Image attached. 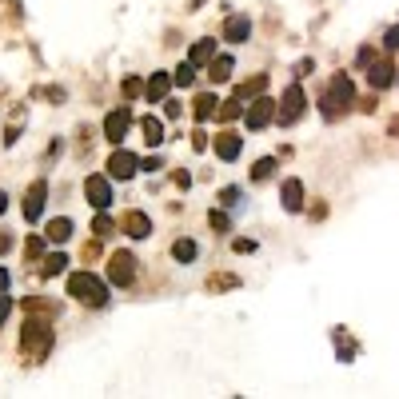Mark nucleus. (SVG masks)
<instances>
[{
	"label": "nucleus",
	"instance_id": "nucleus-1",
	"mask_svg": "<svg viewBox=\"0 0 399 399\" xmlns=\"http://www.w3.org/2000/svg\"><path fill=\"white\" fill-rule=\"evenodd\" d=\"M52 343H56V328H52L48 319H28L24 328H20V351L32 359H48Z\"/></svg>",
	"mask_w": 399,
	"mask_h": 399
},
{
	"label": "nucleus",
	"instance_id": "nucleus-2",
	"mask_svg": "<svg viewBox=\"0 0 399 399\" xmlns=\"http://www.w3.org/2000/svg\"><path fill=\"white\" fill-rule=\"evenodd\" d=\"M68 296L80 299V304H88V308H104V304H108V284L100 276H92V271H72Z\"/></svg>",
	"mask_w": 399,
	"mask_h": 399
},
{
	"label": "nucleus",
	"instance_id": "nucleus-3",
	"mask_svg": "<svg viewBox=\"0 0 399 399\" xmlns=\"http://www.w3.org/2000/svg\"><path fill=\"white\" fill-rule=\"evenodd\" d=\"M351 104H356V88H351V80L343 76V72H339V76L328 84V92L319 96V112H323L328 120H336L339 112H348Z\"/></svg>",
	"mask_w": 399,
	"mask_h": 399
},
{
	"label": "nucleus",
	"instance_id": "nucleus-4",
	"mask_svg": "<svg viewBox=\"0 0 399 399\" xmlns=\"http://www.w3.org/2000/svg\"><path fill=\"white\" fill-rule=\"evenodd\" d=\"M271 120H276V100L271 96H252V108L244 112V124H248V132H259V128H268Z\"/></svg>",
	"mask_w": 399,
	"mask_h": 399
},
{
	"label": "nucleus",
	"instance_id": "nucleus-5",
	"mask_svg": "<svg viewBox=\"0 0 399 399\" xmlns=\"http://www.w3.org/2000/svg\"><path fill=\"white\" fill-rule=\"evenodd\" d=\"M304 108H308V96H304V88L299 84H288V92H284V104H279L276 120L288 128V124H296L299 116H304Z\"/></svg>",
	"mask_w": 399,
	"mask_h": 399
},
{
	"label": "nucleus",
	"instance_id": "nucleus-6",
	"mask_svg": "<svg viewBox=\"0 0 399 399\" xmlns=\"http://www.w3.org/2000/svg\"><path fill=\"white\" fill-rule=\"evenodd\" d=\"M108 279L116 288H128L132 279H136V256H132V252H112L108 256Z\"/></svg>",
	"mask_w": 399,
	"mask_h": 399
},
{
	"label": "nucleus",
	"instance_id": "nucleus-7",
	"mask_svg": "<svg viewBox=\"0 0 399 399\" xmlns=\"http://www.w3.org/2000/svg\"><path fill=\"white\" fill-rule=\"evenodd\" d=\"M84 196H88V204L96 212H108V204H112V184H108V176H88V180H84Z\"/></svg>",
	"mask_w": 399,
	"mask_h": 399
},
{
	"label": "nucleus",
	"instance_id": "nucleus-8",
	"mask_svg": "<svg viewBox=\"0 0 399 399\" xmlns=\"http://www.w3.org/2000/svg\"><path fill=\"white\" fill-rule=\"evenodd\" d=\"M136 168H140V160L132 156V152H124V148H116L108 156V180H132Z\"/></svg>",
	"mask_w": 399,
	"mask_h": 399
},
{
	"label": "nucleus",
	"instance_id": "nucleus-9",
	"mask_svg": "<svg viewBox=\"0 0 399 399\" xmlns=\"http://www.w3.org/2000/svg\"><path fill=\"white\" fill-rule=\"evenodd\" d=\"M44 200H48V180H36V184L24 192V204H20L28 224H32V219H40V212H44Z\"/></svg>",
	"mask_w": 399,
	"mask_h": 399
},
{
	"label": "nucleus",
	"instance_id": "nucleus-10",
	"mask_svg": "<svg viewBox=\"0 0 399 399\" xmlns=\"http://www.w3.org/2000/svg\"><path fill=\"white\" fill-rule=\"evenodd\" d=\"M368 84L375 92L391 88V84H395V64H391V60H371L368 64Z\"/></svg>",
	"mask_w": 399,
	"mask_h": 399
},
{
	"label": "nucleus",
	"instance_id": "nucleus-11",
	"mask_svg": "<svg viewBox=\"0 0 399 399\" xmlns=\"http://www.w3.org/2000/svg\"><path fill=\"white\" fill-rule=\"evenodd\" d=\"M128 128H132V112L128 108H116V112H108V116H104V136H108L112 144H120Z\"/></svg>",
	"mask_w": 399,
	"mask_h": 399
},
{
	"label": "nucleus",
	"instance_id": "nucleus-12",
	"mask_svg": "<svg viewBox=\"0 0 399 399\" xmlns=\"http://www.w3.org/2000/svg\"><path fill=\"white\" fill-rule=\"evenodd\" d=\"M248 36H252V20L248 16H228L224 20V40H228V44H244Z\"/></svg>",
	"mask_w": 399,
	"mask_h": 399
},
{
	"label": "nucleus",
	"instance_id": "nucleus-13",
	"mask_svg": "<svg viewBox=\"0 0 399 399\" xmlns=\"http://www.w3.org/2000/svg\"><path fill=\"white\" fill-rule=\"evenodd\" d=\"M239 148H244V140H239L236 132H219V136H216V156L219 160H228V164H232V160H239Z\"/></svg>",
	"mask_w": 399,
	"mask_h": 399
},
{
	"label": "nucleus",
	"instance_id": "nucleus-14",
	"mask_svg": "<svg viewBox=\"0 0 399 399\" xmlns=\"http://www.w3.org/2000/svg\"><path fill=\"white\" fill-rule=\"evenodd\" d=\"M124 232H128L132 239H148L152 236V219L144 216V212H128V216H124Z\"/></svg>",
	"mask_w": 399,
	"mask_h": 399
},
{
	"label": "nucleus",
	"instance_id": "nucleus-15",
	"mask_svg": "<svg viewBox=\"0 0 399 399\" xmlns=\"http://www.w3.org/2000/svg\"><path fill=\"white\" fill-rule=\"evenodd\" d=\"M168 88H172V76H168V72H152V80L144 84V96H148L152 104H160V100L168 96Z\"/></svg>",
	"mask_w": 399,
	"mask_h": 399
},
{
	"label": "nucleus",
	"instance_id": "nucleus-16",
	"mask_svg": "<svg viewBox=\"0 0 399 399\" xmlns=\"http://www.w3.org/2000/svg\"><path fill=\"white\" fill-rule=\"evenodd\" d=\"M279 200H284V208H288V212H299V208H304V184H299V180H284Z\"/></svg>",
	"mask_w": 399,
	"mask_h": 399
},
{
	"label": "nucleus",
	"instance_id": "nucleus-17",
	"mask_svg": "<svg viewBox=\"0 0 399 399\" xmlns=\"http://www.w3.org/2000/svg\"><path fill=\"white\" fill-rule=\"evenodd\" d=\"M140 132H144V140H148V148H160L164 144V124H160V116H144L140 120Z\"/></svg>",
	"mask_w": 399,
	"mask_h": 399
},
{
	"label": "nucleus",
	"instance_id": "nucleus-18",
	"mask_svg": "<svg viewBox=\"0 0 399 399\" xmlns=\"http://www.w3.org/2000/svg\"><path fill=\"white\" fill-rule=\"evenodd\" d=\"M44 239H48V244H68V239H72V219L68 216L52 219L48 232H44Z\"/></svg>",
	"mask_w": 399,
	"mask_h": 399
},
{
	"label": "nucleus",
	"instance_id": "nucleus-19",
	"mask_svg": "<svg viewBox=\"0 0 399 399\" xmlns=\"http://www.w3.org/2000/svg\"><path fill=\"white\" fill-rule=\"evenodd\" d=\"M232 56H212L208 60V76H212V84H224V80H232Z\"/></svg>",
	"mask_w": 399,
	"mask_h": 399
},
{
	"label": "nucleus",
	"instance_id": "nucleus-20",
	"mask_svg": "<svg viewBox=\"0 0 399 399\" xmlns=\"http://www.w3.org/2000/svg\"><path fill=\"white\" fill-rule=\"evenodd\" d=\"M264 88H268V76L259 72V76H252L248 84H239V88H236V100H252V96H259Z\"/></svg>",
	"mask_w": 399,
	"mask_h": 399
},
{
	"label": "nucleus",
	"instance_id": "nucleus-21",
	"mask_svg": "<svg viewBox=\"0 0 399 399\" xmlns=\"http://www.w3.org/2000/svg\"><path fill=\"white\" fill-rule=\"evenodd\" d=\"M216 56V40H196V44H192V64H208V60Z\"/></svg>",
	"mask_w": 399,
	"mask_h": 399
},
{
	"label": "nucleus",
	"instance_id": "nucleus-22",
	"mask_svg": "<svg viewBox=\"0 0 399 399\" xmlns=\"http://www.w3.org/2000/svg\"><path fill=\"white\" fill-rule=\"evenodd\" d=\"M172 256L180 259V264H192V259L200 256V248H196V239H176L172 244Z\"/></svg>",
	"mask_w": 399,
	"mask_h": 399
},
{
	"label": "nucleus",
	"instance_id": "nucleus-23",
	"mask_svg": "<svg viewBox=\"0 0 399 399\" xmlns=\"http://www.w3.org/2000/svg\"><path fill=\"white\" fill-rule=\"evenodd\" d=\"M216 104H219V100L212 96V92H204V96H196V108H192V112H196V120H200V124H204V120H212V112H216Z\"/></svg>",
	"mask_w": 399,
	"mask_h": 399
},
{
	"label": "nucleus",
	"instance_id": "nucleus-24",
	"mask_svg": "<svg viewBox=\"0 0 399 399\" xmlns=\"http://www.w3.org/2000/svg\"><path fill=\"white\" fill-rule=\"evenodd\" d=\"M172 84H180V88H192V84H196V64H180L176 72H172Z\"/></svg>",
	"mask_w": 399,
	"mask_h": 399
},
{
	"label": "nucleus",
	"instance_id": "nucleus-25",
	"mask_svg": "<svg viewBox=\"0 0 399 399\" xmlns=\"http://www.w3.org/2000/svg\"><path fill=\"white\" fill-rule=\"evenodd\" d=\"M64 268H68V256H60V252H56V256H44V268H40V276H44V279L60 276Z\"/></svg>",
	"mask_w": 399,
	"mask_h": 399
},
{
	"label": "nucleus",
	"instance_id": "nucleus-26",
	"mask_svg": "<svg viewBox=\"0 0 399 399\" xmlns=\"http://www.w3.org/2000/svg\"><path fill=\"white\" fill-rule=\"evenodd\" d=\"M271 172H276V160L264 156V160H256V168H252V180H268Z\"/></svg>",
	"mask_w": 399,
	"mask_h": 399
},
{
	"label": "nucleus",
	"instance_id": "nucleus-27",
	"mask_svg": "<svg viewBox=\"0 0 399 399\" xmlns=\"http://www.w3.org/2000/svg\"><path fill=\"white\" fill-rule=\"evenodd\" d=\"M219 120H239L244 116V108H239V100H224V104H219Z\"/></svg>",
	"mask_w": 399,
	"mask_h": 399
},
{
	"label": "nucleus",
	"instance_id": "nucleus-28",
	"mask_svg": "<svg viewBox=\"0 0 399 399\" xmlns=\"http://www.w3.org/2000/svg\"><path fill=\"white\" fill-rule=\"evenodd\" d=\"M24 256H28V259H40V256H44V239H40V236H28V239H24Z\"/></svg>",
	"mask_w": 399,
	"mask_h": 399
},
{
	"label": "nucleus",
	"instance_id": "nucleus-29",
	"mask_svg": "<svg viewBox=\"0 0 399 399\" xmlns=\"http://www.w3.org/2000/svg\"><path fill=\"white\" fill-rule=\"evenodd\" d=\"M208 224H212V232H228V228H232V224H228V216H224V212H216V208H212Z\"/></svg>",
	"mask_w": 399,
	"mask_h": 399
},
{
	"label": "nucleus",
	"instance_id": "nucleus-30",
	"mask_svg": "<svg viewBox=\"0 0 399 399\" xmlns=\"http://www.w3.org/2000/svg\"><path fill=\"white\" fill-rule=\"evenodd\" d=\"M371 60H375V48H371V44H363V48L356 52V64H359V68H368Z\"/></svg>",
	"mask_w": 399,
	"mask_h": 399
},
{
	"label": "nucleus",
	"instance_id": "nucleus-31",
	"mask_svg": "<svg viewBox=\"0 0 399 399\" xmlns=\"http://www.w3.org/2000/svg\"><path fill=\"white\" fill-rule=\"evenodd\" d=\"M92 232H96V236H112V219L104 216V212H100V216H96V224H92Z\"/></svg>",
	"mask_w": 399,
	"mask_h": 399
},
{
	"label": "nucleus",
	"instance_id": "nucleus-32",
	"mask_svg": "<svg viewBox=\"0 0 399 399\" xmlns=\"http://www.w3.org/2000/svg\"><path fill=\"white\" fill-rule=\"evenodd\" d=\"M208 288H212V291H219V288H236V276H212V279H208Z\"/></svg>",
	"mask_w": 399,
	"mask_h": 399
},
{
	"label": "nucleus",
	"instance_id": "nucleus-33",
	"mask_svg": "<svg viewBox=\"0 0 399 399\" xmlns=\"http://www.w3.org/2000/svg\"><path fill=\"white\" fill-rule=\"evenodd\" d=\"M9 316H12V299H9V291H0V328H4Z\"/></svg>",
	"mask_w": 399,
	"mask_h": 399
},
{
	"label": "nucleus",
	"instance_id": "nucleus-34",
	"mask_svg": "<svg viewBox=\"0 0 399 399\" xmlns=\"http://www.w3.org/2000/svg\"><path fill=\"white\" fill-rule=\"evenodd\" d=\"M219 204L236 208V204H239V188H224V192H219Z\"/></svg>",
	"mask_w": 399,
	"mask_h": 399
},
{
	"label": "nucleus",
	"instance_id": "nucleus-35",
	"mask_svg": "<svg viewBox=\"0 0 399 399\" xmlns=\"http://www.w3.org/2000/svg\"><path fill=\"white\" fill-rule=\"evenodd\" d=\"M192 148H196V152H204V148H208V132H204V128H200V132H192Z\"/></svg>",
	"mask_w": 399,
	"mask_h": 399
},
{
	"label": "nucleus",
	"instance_id": "nucleus-36",
	"mask_svg": "<svg viewBox=\"0 0 399 399\" xmlns=\"http://www.w3.org/2000/svg\"><path fill=\"white\" fill-rule=\"evenodd\" d=\"M160 104H164V116H168V120H176V116H180V104H176V100H168V96H164Z\"/></svg>",
	"mask_w": 399,
	"mask_h": 399
},
{
	"label": "nucleus",
	"instance_id": "nucleus-37",
	"mask_svg": "<svg viewBox=\"0 0 399 399\" xmlns=\"http://www.w3.org/2000/svg\"><path fill=\"white\" fill-rule=\"evenodd\" d=\"M383 44H388V48H395V52H399V24H395V28H388V36H383Z\"/></svg>",
	"mask_w": 399,
	"mask_h": 399
},
{
	"label": "nucleus",
	"instance_id": "nucleus-38",
	"mask_svg": "<svg viewBox=\"0 0 399 399\" xmlns=\"http://www.w3.org/2000/svg\"><path fill=\"white\" fill-rule=\"evenodd\" d=\"M140 168H144V172H156V168H164V164H160V156H148V160H140Z\"/></svg>",
	"mask_w": 399,
	"mask_h": 399
},
{
	"label": "nucleus",
	"instance_id": "nucleus-39",
	"mask_svg": "<svg viewBox=\"0 0 399 399\" xmlns=\"http://www.w3.org/2000/svg\"><path fill=\"white\" fill-rule=\"evenodd\" d=\"M311 72H316V64H311V60H299V68H296V76H311Z\"/></svg>",
	"mask_w": 399,
	"mask_h": 399
},
{
	"label": "nucleus",
	"instance_id": "nucleus-40",
	"mask_svg": "<svg viewBox=\"0 0 399 399\" xmlns=\"http://www.w3.org/2000/svg\"><path fill=\"white\" fill-rule=\"evenodd\" d=\"M232 248H236L239 256H244V252H256V244H252V239H236V244H232Z\"/></svg>",
	"mask_w": 399,
	"mask_h": 399
},
{
	"label": "nucleus",
	"instance_id": "nucleus-41",
	"mask_svg": "<svg viewBox=\"0 0 399 399\" xmlns=\"http://www.w3.org/2000/svg\"><path fill=\"white\" fill-rule=\"evenodd\" d=\"M0 291H9V271L0 268Z\"/></svg>",
	"mask_w": 399,
	"mask_h": 399
},
{
	"label": "nucleus",
	"instance_id": "nucleus-42",
	"mask_svg": "<svg viewBox=\"0 0 399 399\" xmlns=\"http://www.w3.org/2000/svg\"><path fill=\"white\" fill-rule=\"evenodd\" d=\"M4 208H9V196H4V192H0V216H4Z\"/></svg>",
	"mask_w": 399,
	"mask_h": 399
},
{
	"label": "nucleus",
	"instance_id": "nucleus-43",
	"mask_svg": "<svg viewBox=\"0 0 399 399\" xmlns=\"http://www.w3.org/2000/svg\"><path fill=\"white\" fill-rule=\"evenodd\" d=\"M395 84H399V68H395Z\"/></svg>",
	"mask_w": 399,
	"mask_h": 399
}]
</instances>
